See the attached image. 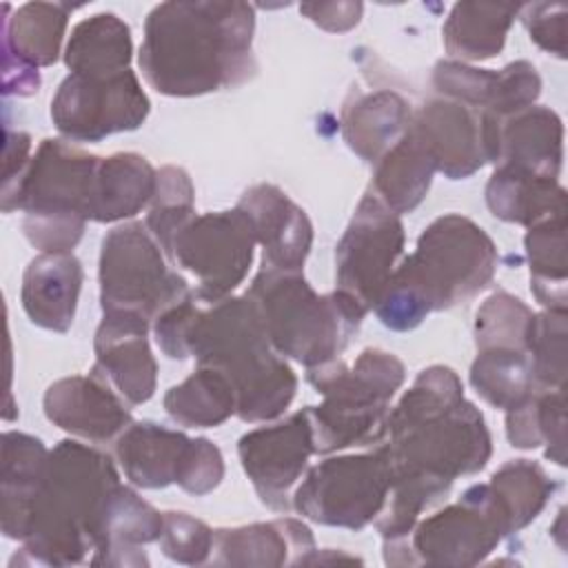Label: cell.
<instances>
[{
	"label": "cell",
	"instance_id": "obj_39",
	"mask_svg": "<svg viewBox=\"0 0 568 568\" xmlns=\"http://www.w3.org/2000/svg\"><path fill=\"white\" fill-rule=\"evenodd\" d=\"M535 313L515 295L493 293L477 311L475 344L484 348H517L528 353Z\"/></svg>",
	"mask_w": 568,
	"mask_h": 568
},
{
	"label": "cell",
	"instance_id": "obj_44",
	"mask_svg": "<svg viewBox=\"0 0 568 568\" xmlns=\"http://www.w3.org/2000/svg\"><path fill=\"white\" fill-rule=\"evenodd\" d=\"M222 477H224V459H222L220 448L204 437L193 439V450H191L186 470L178 486L182 490L200 497V495H209L213 488H217Z\"/></svg>",
	"mask_w": 568,
	"mask_h": 568
},
{
	"label": "cell",
	"instance_id": "obj_47",
	"mask_svg": "<svg viewBox=\"0 0 568 568\" xmlns=\"http://www.w3.org/2000/svg\"><path fill=\"white\" fill-rule=\"evenodd\" d=\"M29 151H31V138L22 131H11L7 129V135H4V171H2V189H9L13 186L22 173L27 171L31 158H29Z\"/></svg>",
	"mask_w": 568,
	"mask_h": 568
},
{
	"label": "cell",
	"instance_id": "obj_15",
	"mask_svg": "<svg viewBox=\"0 0 568 568\" xmlns=\"http://www.w3.org/2000/svg\"><path fill=\"white\" fill-rule=\"evenodd\" d=\"M413 131L428 149L435 169L450 180L470 178L497 162L501 118L455 100H428L413 115Z\"/></svg>",
	"mask_w": 568,
	"mask_h": 568
},
{
	"label": "cell",
	"instance_id": "obj_18",
	"mask_svg": "<svg viewBox=\"0 0 568 568\" xmlns=\"http://www.w3.org/2000/svg\"><path fill=\"white\" fill-rule=\"evenodd\" d=\"M433 84L448 100L488 111L501 120L532 106L541 93V78L528 60L510 62L499 71L444 60L433 69Z\"/></svg>",
	"mask_w": 568,
	"mask_h": 568
},
{
	"label": "cell",
	"instance_id": "obj_4",
	"mask_svg": "<svg viewBox=\"0 0 568 568\" xmlns=\"http://www.w3.org/2000/svg\"><path fill=\"white\" fill-rule=\"evenodd\" d=\"M120 475L109 455L64 439L49 453L18 564L71 566L95 550L102 510Z\"/></svg>",
	"mask_w": 568,
	"mask_h": 568
},
{
	"label": "cell",
	"instance_id": "obj_16",
	"mask_svg": "<svg viewBox=\"0 0 568 568\" xmlns=\"http://www.w3.org/2000/svg\"><path fill=\"white\" fill-rule=\"evenodd\" d=\"M315 453L311 410H297L286 419L255 428L240 437L237 455L257 497L273 510H288L291 488Z\"/></svg>",
	"mask_w": 568,
	"mask_h": 568
},
{
	"label": "cell",
	"instance_id": "obj_23",
	"mask_svg": "<svg viewBox=\"0 0 568 568\" xmlns=\"http://www.w3.org/2000/svg\"><path fill=\"white\" fill-rule=\"evenodd\" d=\"M82 264L71 253H42L22 275V308L27 317L47 331L67 333L75 317L82 288Z\"/></svg>",
	"mask_w": 568,
	"mask_h": 568
},
{
	"label": "cell",
	"instance_id": "obj_24",
	"mask_svg": "<svg viewBox=\"0 0 568 568\" xmlns=\"http://www.w3.org/2000/svg\"><path fill=\"white\" fill-rule=\"evenodd\" d=\"M191 450V437L153 422L131 424L115 439V457L126 479L140 488L180 484Z\"/></svg>",
	"mask_w": 568,
	"mask_h": 568
},
{
	"label": "cell",
	"instance_id": "obj_40",
	"mask_svg": "<svg viewBox=\"0 0 568 568\" xmlns=\"http://www.w3.org/2000/svg\"><path fill=\"white\" fill-rule=\"evenodd\" d=\"M566 311H544L535 315L528 357L535 386L546 390L564 388L566 382Z\"/></svg>",
	"mask_w": 568,
	"mask_h": 568
},
{
	"label": "cell",
	"instance_id": "obj_2",
	"mask_svg": "<svg viewBox=\"0 0 568 568\" xmlns=\"http://www.w3.org/2000/svg\"><path fill=\"white\" fill-rule=\"evenodd\" d=\"M384 450L395 477L428 479L450 490L459 475H473L490 459L484 415L464 397L448 366L424 368L386 419Z\"/></svg>",
	"mask_w": 568,
	"mask_h": 568
},
{
	"label": "cell",
	"instance_id": "obj_9",
	"mask_svg": "<svg viewBox=\"0 0 568 568\" xmlns=\"http://www.w3.org/2000/svg\"><path fill=\"white\" fill-rule=\"evenodd\" d=\"M182 275L169 268L146 224L129 222L109 231L100 251V302L104 313H131L155 322L166 308L191 300Z\"/></svg>",
	"mask_w": 568,
	"mask_h": 568
},
{
	"label": "cell",
	"instance_id": "obj_20",
	"mask_svg": "<svg viewBox=\"0 0 568 568\" xmlns=\"http://www.w3.org/2000/svg\"><path fill=\"white\" fill-rule=\"evenodd\" d=\"M237 209L246 213L255 240L262 244V266L302 271L313 244V226L304 209L273 184L251 186Z\"/></svg>",
	"mask_w": 568,
	"mask_h": 568
},
{
	"label": "cell",
	"instance_id": "obj_46",
	"mask_svg": "<svg viewBox=\"0 0 568 568\" xmlns=\"http://www.w3.org/2000/svg\"><path fill=\"white\" fill-rule=\"evenodd\" d=\"M362 2H311L300 4V11L326 31H348L359 22Z\"/></svg>",
	"mask_w": 568,
	"mask_h": 568
},
{
	"label": "cell",
	"instance_id": "obj_14",
	"mask_svg": "<svg viewBox=\"0 0 568 568\" xmlns=\"http://www.w3.org/2000/svg\"><path fill=\"white\" fill-rule=\"evenodd\" d=\"M404 251V224L373 191L359 200L337 248V288L371 311Z\"/></svg>",
	"mask_w": 568,
	"mask_h": 568
},
{
	"label": "cell",
	"instance_id": "obj_33",
	"mask_svg": "<svg viewBox=\"0 0 568 568\" xmlns=\"http://www.w3.org/2000/svg\"><path fill=\"white\" fill-rule=\"evenodd\" d=\"M131 31L115 13H95L78 22L64 49V64L71 73L106 75L129 69Z\"/></svg>",
	"mask_w": 568,
	"mask_h": 568
},
{
	"label": "cell",
	"instance_id": "obj_22",
	"mask_svg": "<svg viewBox=\"0 0 568 568\" xmlns=\"http://www.w3.org/2000/svg\"><path fill=\"white\" fill-rule=\"evenodd\" d=\"M164 513L138 497L126 486H115L100 517L93 566H146L149 559L140 550L144 544L158 541Z\"/></svg>",
	"mask_w": 568,
	"mask_h": 568
},
{
	"label": "cell",
	"instance_id": "obj_10",
	"mask_svg": "<svg viewBox=\"0 0 568 568\" xmlns=\"http://www.w3.org/2000/svg\"><path fill=\"white\" fill-rule=\"evenodd\" d=\"M390 484L393 470L384 446L331 457L306 473L293 495V508L315 524L362 530L379 517Z\"/></svg>",
	"mask_w": 568,
	"mask_h": 568
},
{
	"label": "cell",
	"instance_id": "obj_34",
	"mask_svg": "<svg viewBox=\"0 0 568 568\" xmlns=\"http://www.w3.org/2000/svg\"><path fill=\"white\" fill-rule=\"evenodd\" d=\"M169 417L189 428H213L237 410L231 382L211 366H197L182 384L164 395Z\"/></svg>",
	"mask_w": 568,
	"mask_h": 568
},
{
	"label": "cell",
	"instance_id": "obj_27",
	"mask_svg": "<svg viewBox=\"0 0 568 568\" xmlns=\"http://www.w3.org/2000/svg\"><path fill=\"white\" fill-rule=\"evenodd\" d=\"M47 446L27 433L2 435V532L22 541L36 495L49 466Z\"/></svg>",
	"mask_w": 568,
	"mask_h": 568
},
{
	"label": "cell",
	"instance_id": "obj_30",
	"mask_svg": "<svg viewBox=\"0 0 568 568\" xmlns=\"http://www.w3.org/2000/svg\"><path fill=\"white\" fill-rule=\"evenodd\" d=\"M486 204L504 222L532 226L566 215V191L552 178L497 166L486 184Z\"/></svg>",
	"mask_w": 568,
	"mask_h": 568
},
{
	"label": "cell",
	"instance_id": "obj_31",
	"mask_svg": "<svg viewBox=\"0 0 568 568\" xmlns=\"http://www.w3.org/2000/svg\"><path fill=\"white\" fill-rule=\"evenodd\" d=\"M71 4L64 2H27L4 16L2 49L4 58L24 62L33 69L49 67L58 60Z\"/></svg>",
	"mask_w": 568,
	"mask_h": 568
},
{
	"label": "cell",
	"instance_id": "obj_8",
	"mask_svg": "<svg viewBox=\"0 0 568 568\" xmlns=\"http://www.w3.org/2000/svg\"><path fill=\"white\" fill-rule=\"evenodd\" d=\"M306 371L324 397L320 406H308L315 453L368 446L386 437L388 404L404 384V364L393 353L364 348L353 366L333 359Z\"/></svg>",
	"mask_w": 568,
	"mask_h": 568
},
{
	"label": "cell",
	"instance_id": "obj_5",
	"mask_svg": "<svg viewBox=\"0 0 568 568\" xmlns=\"http://www.w3.org/2000/svg\"><path fill=\"white\" fill-rule=\"evenodd\" d=\"M197 366L220 371L233 386L242 422L280 417L295 397L297 377L268 339L264 320L248 295L200 308L189 337Z\"/></svg>",
	"mask_w": 568,
	"mask_h": 568
},
{
	"label": "cell",
	"instance_id": "obj_1",
	"mask_svg": "<svg viewBox=\"0 0 568 568\" xmlns=\"http://www.w3.org/2000/svg\"><path fill=\"white\" fill-rule=\"evenodd\" d=\"M255 11L246 2H162L144 24L140 69L164 95L237 87L255 73Z\"/></svg>",
	"mask_w": 568,
	"mask_h": 568
},
{
	"label": "cell",
	"instance_id": "obj_25",
	"mask_svg": "<svg viewBox=\"0 0 568 568\" xmlns=\"http://www.w3.org/2000/svg\"><path fill=\"white\" fill-rule=\"evenodd\" d=\"M564 126L555 111L546 106H528L501 120L497 166L552 178L561 169Z\"/></svg>",
	"mask_w": 568,
	"mask_h": 568
},
{
	"label": "cell",
	"instance_id": "obj_26",
	"mask_svg": "<svg viewBox=\"0 0 568 568\" xmlns=\"http://www.w3.org/2000/svg\"><path fill=\"white\" fill-rule=\"evenodd\" d=\"M413 124L410 104L395 91H353L342 106L346 144L366 162H377Z\"/></svg>",
	"mask_w": 568,
	"mask_h": 568
},
{
	"label": "cell",
	"instance_id": "obj_21",
	"mask_svg": "<svg viewBox=\"0 0 568 568\" xmlns=\"http://www.w3.org/2000/svg\"><path fill=\"white\" fill-rule=\"evenodd\" d=\"M311 530L291 517L266 524L213 530L211 561L224 566H284L311 564L315 555Z\"/></svg>",
	"mask_w": 568,
	"mask_h": 568
},
{
	"label": "cell",
	"instance_id": "obj_43",
	"mask_svg": "<svg viewBox=\"0 0 568 568\" xmlns=\"http://www.w3.org/2000/svg\"><path fill=\"white\" fill-rule=\"evenodd\" d=\"M197 315H200V308L193 304V297H191L166 308L162 315L155 317L153 322L155 342L166 357L171 359L189 357V337Z\"/></svg>",
	"mask_w": 568,
	"mask_h": 568
},
{
	"label": "cell",
	"instance_id": "obj_32",
	"mask_svg": "<svg viewBox=\"0 0 568 568\" xmlns=\"http://www.w3.org/2000/svg\"><path fill=\"white\" fill-rule=\"evenodd\" d=\"M521 4L504 2H457L444 22V47L462 62L495 58Z\"/></svg>",
	"mask_w": 568,
	"mask_h": 568
},
{
	"label": "cell",
	"instance_id": "obj_28",
	"mask_svg": "<svg viewBox=\"0 0 568 568\" xmlns=\"http://www.w3.org/2000/svg\"><path fill=\"white\" fill-rule=\"evenodd\" d=\"M158 171L138 153H115L100 158L89 220L93 222H118L133 217L155 195Z\"/></svg>",
	"mask_w": 568,
	"mask_h": 568
},
{
	"label": "cell",
	"instance_id": "obj_42",
	"mask_svg": "<svg viewBox=\"0 0 568 568\" xmlns=\"http://www.w3.org/2000/svg\"><path fill=\"white\" fill-rule=\"evenodd\" d=\"M530 40L544 51L566 58V4L564 2H532L521 4L519 13Z\"/></svg>",
	"mask_w": 568,
	"mask_h": 568
},
{
	"label": "cell",
	"instance_id": "obj_36",
	"mask_svg": "<svg viewBox=\"0 0 568 568\" xmlns=\"http://www.w3.org/2000/svg\"><path fill=\"white\" fill-rule=\"evenodd\" d=\"M473 388L495 408L510 410L535 393L530 357L517 348H484L470 366Z\"/></svg>",
	"mask_w": 568,
	"mask_h": 568
},
{
	"label": "cell",
	"instance_id": "obj_41",
	"mask_svg": "<svg viewBox=\"0 0 568 568\" xmlns=\"http://www.w3.org/2000/svg\"><path fill=\"white\" fill-rule=\"evenodd\" d=\"M160 550L178 564L197 566L209 561V555L213 550V530L191 517L189 513H164L162 532L158 537Z\"/></svg>",
	"mask_w": 568,
	"mask_h": 568
},
{
	"label": "cell",
	"instance_id": "obj_45",
	"mask_svg": "<svg viewBox=\"0 0 568 568\" xmlns=\"http://www.w3.org/2000/svg\"><path fill=\"white\" fill-rule=\"evenodd\" d=\"M541 442L548 446L546 457L557 466H566V402L564 388L537 393Z\"/></svg>",
	"mask_w": 568,
	"mask_h": 568
},
{
	"label": "cell",
	"instance_id": "obj_29",
	"mask_svg": "<svg viewBox=\"0 0 568 568\" xmlns=\"http://www.w3.org/2000/svg\"><path fill=\"white\" fill-rule=\"evenodd\" d=\"M435 162L413 126L377 162L371 191L393 211L410 213L428 193Z\"/></svg>",
	"mask_w": 568,
	"mask_h": 568
},
{
	"label": "cell",
	"instance_id": "obj_11",
	"mask_svg": "<svg viewBox=\"0 0 568 568\" xmlns=\"http://www.w3.org/2000/svg\"><path fill=\"white\" fill-rule=\"evenodd\" d=\"M506 535V517L490 486L475 484L459 501L415 524L404 566H477Z\"/></svg>",
	"mask_w": 568,
	"mask_h": 568
},
{
	"label": "cell",
	"instance_id": "obj_19",
	"mask_svg": "<svg viewBox=\"0 0 568 568\" xmlns=\"http://www.w3.org/2000/svg\"><path fill=\"white\" fill-rule=\"evenodd\" d=\"M42 406L58 428L95 444L118 439L133 424L124 399L93 373L53 382Z\"/></svg>",
	"mask_w": 568,
	"mask_h": 568
},
{
	"label": "cell",
	"instance_id": "obj_6",
	"mask_svg": "<svg viewBox=\"0 0 568 568\" xmlns=\"http://www.w3.org/2000/svg\"><path fill=\"white\" fill-rule=\"evenodd\" d=\"M246 295L255 302L275 351L306 368L337 359L366 313L339 288L317 295L302 271L262 266Z\"/></svg>",
	"mask_w": 568,
	"mask_h": 568
},
{
	"label": "cell",
	"instance_id": "obj_37",
	"mask_svg": "<svg viewBox=\"0 0 568 568\" xmlns=\"http://www.w3.org/2000/svg\"><path fill=\"white\" fill-rule=\"evenodd\" d=\"M490 490L506 517L508 532L528 526L546 506L557 484L541 466L528 459H513L490 477Z\"/></svg>",
	"mask_w": 568,
	"mask_h": 568
},
{
	"label": "cell",
	"instance_id": "obj_12",
	"mask_svg": "<svg viewBox=\"0 0 568 568\" xmlns=\"http://www.w3.org/2000/svg\"><path fill=\"white\" fill-rule=\"evenodd\" d=\"M255 231L242 209L195 215L173 240L166 257L197 280L195 297L209 304L231 297L253 262Z\"/></svg>",
	"mask_w": 568,
	"mask_h": 568
},
{
	"label": "cell",
	"instance_id": "obj_17",
	"mask_svg": "<svg viewBox=\"0 0 568 568\" xmlns=\"http://www.w3.org/2000/svg\"><path fill=\"white\" fill-rule=\"evenodd\" d=\"M149 322L131 313H104L95 331L93 375L104 379L129 404L153 397L158 364L146 339Z\"/></svg>",
	"mask_w": 568,
	"mask_h": 568
},
{
	"label": "cell",
	"instance_id": "obj_7",
	"mask_svg": "<svg viewBox=\"0 0 568 568\" xmlns=\"http://www.w3.org/2000/svg\"><path fill=\"white\" fill-rule=\"evenodd\" d=\"M100 158L42 140L22 178L2 189V211H24L22 231L42 253H71L84 233Z\"/></svg>",
	"mask_w": 568,
	"mask_h": 568
},
{
	"label": "cell",
	"instance_id": "obj_3",
	"mask_svg": "<svg viewBox=\"0 0 568 568\" xmlns=\"http://www.w3.org/2000/svg\"><path fill=\"white\" fill-rule=\"evenodd\" d=\"M495 271L497 248L488 233L473 220L448 213L424 229L373 308L386 328L413 331L433 311L473 300Z\"/></svg>",
	"mask_w": 568,
	"mask_h": 568
},
{
	"label": "cell",
	"instance_id": "obj_38",
	"mask_svg": "<svg viewBox=\"0 0 568 568\" xmlns=\"http://www.w3.org/2000/svg\"><path fill=\"white\" fill-rule=\"evenodd\" d=\"M195 189L189 173L180 166H162L158 171L155 195L146 215V229L164 251L169 253L175 235L195 217L193 209Z\"/></svg>",
	"mask_w": 568,
	"mask_h": 568
},
{
	"label": "cell",
	"instance_id": "obj_13",
	"mask_svg": "<svg viewBox=\"0 0 568 568\" xmlns=\"http://www.w3.org/2000/svg\"><path fill=\"white\" fill-rule=\"evenodd\" d=\"M146 115L149 98L131 69L106 75L69 73L51 100L55 129L75 142L133 131Z\"/></svg>",
	"mask_w": 568,
	"mask_h": 568
},
{
	"label": "cell",
	"instance_id": "obj_35",
	"mask_svg": "<svg viewBox=\"0 0 568 568\" xmlns=\"http://www.w3.org/2000/svg\"><path fill=\"white\" fill-rule=\"evenodd\" d=\"M530 291L548 311H566V215L528 226Z\"/></svg>",
	"mask_w": 568,
	"mask_h": 568
}]
</instances>
